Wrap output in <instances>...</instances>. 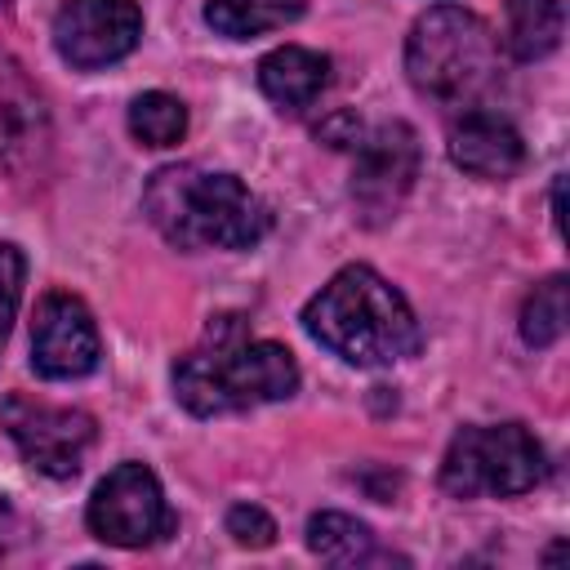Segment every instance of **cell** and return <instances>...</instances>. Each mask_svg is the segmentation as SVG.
I'll use <instances>...</instances> for the list:
<instances>
[{"label":"cell","instance_id":"1","mask_svg":"<svg viewBox=\"0 0 570 570\" xmlns=\"http://www.w3.org/2000/svg\"><path fill=\"white\" fill-rule=\"evenodd\" d=\"M298 392V365L289 347L272 338H249L245 316L227 312L205 325L200 347L174 361V396L209 419L232 410H254Z\"/></svg>","mask_w":570,"mask_h":570},{"label":"cell","instance_id":"2","mask_svg":"<svg viewBox=\"0 0 570 570\" xmlns=\"http://www.w3.org/2000/svg\"><path fill=\"white\" fill-rule=\"evenodd\" d=\"M151 227L178 249H249L267 236V205L227 169L165 165L142 187Z\"/></svg>","mask_w":570,"mask_h":570},{"label":"cell","instance_id":"3","mask_svg":"<svg viewBox=\"0 0 570 570\" xmlns=\"http://www.w3.org/2000/svg\"><path fill=\"white\" fill-rule=\"evenodd\" d=\"M303 330L334 356L365 365V370L396 365L414 356L423 343L405 294L365 263L334 272L330 285H321V294L307 298Z\"/></svg>","mask_w":570,"mask_h":570},{"label":"cell","instance_id":"4","mask_svg":"<svg viewBox=\"0 0 570 570\" xmlns=\"http://www.w3.org/2000/svg\"><path fill=\"white\" fill-rule=\"evenodd\" d=\"M410 85L445 107H476L503 76V53L485 18L463 4L428 9L405 36Z\"/></svg>","mask_w":570,"mask_h":570},{"label":"cell","instance_id":"5","mask_svg":"<svg viewBox=\"0 0 570 570\" xmlns=\"http://www.w3.org/2000/svg\"><path fill=\"white\" fill-rule=\"evenodd\" d=\"M543 481V445L521 423L459 428L441 459V490L454 499L525 494Z\"/></svg>","mask_w":570,"mask_h":570},{"label":"cell","instance_id":"6","mask_svg":"<svg viewBox=\"0 0 570 570\" xmlns=\"http://www.w3.org/2000/svg\"><path fill=\"white\" fill-rule=\"evenodd\" d=\"M89 530L111 548H147L174 530L165 490L147 463H120L111 468L85 508Z\"/></svg>","mask_w":570,"mask_h":570},{"label":"cell","instance_id":"7","mask_svg":"<svg viewBox=\"0 0 570 570\" xmlns=\"http://www.w3.org/2000/svg\"><path fill=\"white\" fill-rule=\"evenodd\" d=\"M0 423L13 436V445L22 450V459L53 481L76 476L85 454L98 441L94 414L71 410V405H49L36 396H9L0 405Z\"/></svg>","mask_w":570,"mask_h":570},{"label":"cell","instance_id":"8","mask_svg":"<svg viewBox=\"0 0 570 570\" xmlns=\"http://www.w3.org/2000/svg\"><path fill=\"white\" fill-rule=\"evenodd\" d=\"M419 178V134L405 120L379 125L356 138V165H352V200L365 223L396 218L401 200L410 196Z\"/></svg>","mask_w":570,"mask_h":570},{"label":"cell","instance_id":"9","mask_svg":"<svg viewBox=\"0 0 570 570\" xmlns=\"http://www.w3.org/2000/svg\"><path fill=\"white\" fill-rule=\"evenodd\" d=\"M142 36V9L134 0H62L53 13V49L62 62L94 71L134 53Z\"/></svg>","mask_w":570,"mask_h":570},{"label":"cell","instance_id":"10","mask_svg":"<svg viewBox=\"0 0 570 570\" xmlns=\"http://www.w3.org/2000/svg\"><path fill=\"white\" fill-rule=\"evenodd\" d=\"M98 325L76 294H45L31 321V365L45 379H80L98 365Z\"/></svg>","mask_w":570,"mask_h":570},{"label":"cell","instance_id":"11","mask_svg":"<svg viewBox=\"0 0 570 570\" xmlns=\"http://www.w3.org/2000/svg\"><path fill=\"white\" fill-rule=\"evenodd\" d=\"M450 160L472 178H512L525 160V142L503 116L468 107L450 129Z\"/></svg>","mask_w":570,"mask_h":570},{"label":"cell","instance_id":"12","mask_svg":"<svg viewBox=\"0 0 570 570\" xmlns=\"http://www.w3.org/2000/svg\"><path fill=\"white\" fill-rule=\"evenodd\" d=\"M49 142V120L40 94L22 80L13 62L0 58V160H31Z\"/></svg>","mask_w":570,"mask_h":570},{"label":"cell","instance_id":"13","mask_svg":"<svg viewBox=\"0 0 570 570\" xmlns=\"http://www.w3.org/2000/svg\"><path fill=\"white\" fill-rule=\"evenodd\" d=\"M330 85V58L303 45H281L258 62V89L281 111H303Z\"/></svg>","mask_w":570,"mask_h":570},{"label":"cell","instance_id":"14","mask_svg":"<svg viewBox=\"0 0 570 570\" xmlns=\"http://www.w3.org/2000/svg\"><path fill=\"white\" fill-rule=\"evenodd\" d=\"M566 36V0H508V49L521 62L552 53Z\"/></svg>","mask_w":570,"mask_h":570},{"label":"cell","instance_id":"15","mask_svg":"<svg viewBox=\"0 0 570 570\" xmlns=\"http://www.w3.org/2000/svg\"><path fill=\"white\" fill-rule=\"evenodd\" d=\"M303 9H307V0H209L205 4V22L218 36L249 40V36H263V31L298 22Z\"/></svg>","mask_w":570,"mask_h":570},{"label":"cell","instance_id":"16","mask_svg":"<svg viewBox=\"0 0 570 570\" xmlns=\"http://www.w3.org/2000/svg\"><path fill=\"white\" fill-rule=\"evenodd\" d=\"M307 548L321 561H334V566H365V561H374L370 525L347 517V512H316L307 521Z\"/></svg>","mask_w":570,"mask_h":570},{"label":"cell","instance_id":"17","mask_svg":"<svg viewBox=\"0 0 570 570\" xmlns=\"http://www.w3.org/2000/svg\"><path fill=\"white\" fill-rule=\"evenodd\" d=\"M129 134L142 147H174L187 134V107L174 94H165V89L138 94L129 102Z\"/></svg>","mask_w":570,"mask_h":570},{"label":"cell","instance_id":"18","mask_svg":"<svg viewBox=\"0 0 570 570\" xmlns=\"http://www.w3.org/2000/svg\"><path fill=\"white\" fill-rule=\"evenodd\" d=\"M566 276H548L543 285H534V294L521 307V338L530 347H548L566 334Z\"/></svg>","mask_w":570,"mask_h":570},{"label":"cell","instance_id":"19","mask_svg":"<svg viewBox=\"0 0 570 570\" xmlns=\"http://www.w3.org/2000/svg\"><path fill=\"white\" fill-rule=\"evenodd\" d=\"M22 281H27V258L18 245H0V347L9 338V325L18 316V303H22Z\"/></svg>","mask_w":570,"mask_h":570},{"label":"cell","instance_id":"20","mask_svg":"<svg viewBox=\"0 0 570 570\" xmlns=\"http://www.w3.org/2000/svg\"><path fill=\"white\" fill-rule=\"evenodd\" d=\"M227 534L240 548H272L276 543V521L263 508H254V503H236L227 512Z\"/></svg>","mask_w":570,"mask_h":570},{"label":"cell","instance_id":"21","mask_svg":"<svg viewBox=\"0 0 570 570\" xmlns=\"http://www.w3.org/2000/svg\"><path fill=\"white\" fill-rule=\"evenodd\" d=\"M18 530H22V525H18V512H13V503L0 494V561L13 552V543H18Z\"/></svg>","mask_w":570,"mask_h":570},{"label":"cell","instance_id":"22","mask_svg":"<svg viewBox=\"0 0 570 570\" xmlns=\"http://www.w3.org/2000/svg\"><path fill=\"white\" fill-rule=\"evenodd\" d=\"M0 4H9V0H0Z\"/></svg>","mask_w":570,"mask_h":570}]
</instances>
